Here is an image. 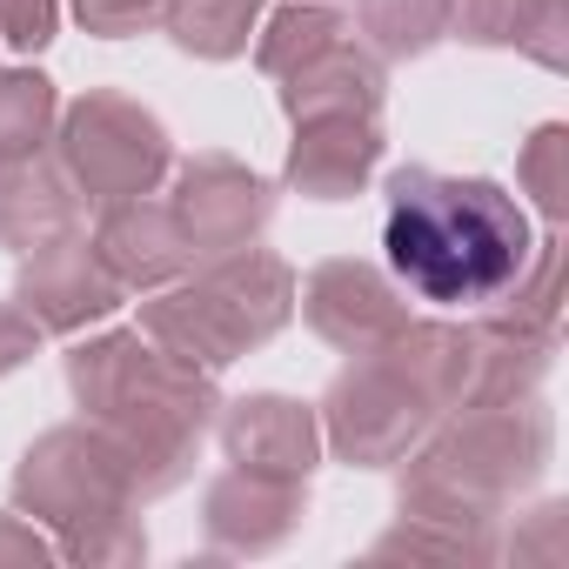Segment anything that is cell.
Masks as SVG:
<instances>
[{"mask_svg":"<svg viewBox=\"0 0 569 569\" xmlns=\"http://www.w3.org/2000/svg\"><path fill=\"white\" fill-rule=\"evenodd\" d=\"M389 261L422 302L482 309L529 274V221L482 174L402 168L389 188Z\"/></svg>","mask_w":569,"mask_h":569,"instance_id":"cell-1","label":"cell"},{"mask_svg":"<svg viewBox=\"0 0 569 569\" xmlns=\"http://www.w3.org/2000/svg\"><path fill=\"white\" fill-rule=\"evenodd\" d=\"M562 128H542L536 134V148H529V161H522V174H529V188H536V201H542V214L549 221H562V208H569V181H562Z\"/></svg>","mask_w":569,"mask_h":569,"instance_id":"cell-2","label":"cell"},{"mask_svg":"<svg viewBox=\"0 0 569 569\" xmlns=\"http://www.w3.org/2000/svg\"><path fill=\"white\" fill-rule=\"evenodd\" d=\"M529 8L536 0H456V21L469 41H522Z\"/></svg>","mask_w":569,"mask_h":569,"instance_id":"cell-3","label":"cell"}]
</instances>
